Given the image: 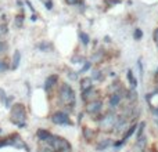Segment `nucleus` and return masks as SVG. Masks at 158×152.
Returning <instances> with one entry per match:
<instances>
[{
  "label": "nucleus",
  "instance_id": "obj_8",
  "mask_svg": "<svg viewBox=\"0 0 158 152\" xmlns=\"http://www.w3.org/2000/svg\"><path fill=\"white\" fill-rule=\"evenodd\" d=\"M57 82H58V76H57V75H50V76H47V79L44 80V83H43L44 91L49 93L50 90H53V87L57 84Z\"/></svg>",
  "mask_w": 158,
  "mask_h": 152
},
{
  "label": "nucleus",
  "instance_id": "obj_16",
  "mask_svg": "<svg viewBox=\"0 0 158 152\" xmlns=\"http://www.w3.org/2000/svg\"><path fill=\"white\" fill-rule=\"evenodd\" d=\"M126 78H128V80H129V83H131L132 89H136V87H137V80H136V78H135L133 72H132L131 69L126 72Z\"/></svg>",
  "mask_w": 158,
  "mask_h": 152
},
{
  "label": "nucleus",
  "instance_id": "obj_9",
  "mask_svg": "<svg viewBox=\"0 0 158 152\" xmlns=\"http://www.w3.org/2000/svg\"><path fill=\"white\" fill-rule=\"evenodd\" d=\"M121 101H122V94L119 93H115V94H111L110 95V100H108V105L111 109H115L117 106H119Z\"/></svg>",
  "mask_w": 158,
  "mask_h": 152
},
{
  "label": "nucleus",
  "instance_id": "obj_39",
  "mask_svg": "<svg viewBox=\"0 0 158 152\" xmlns=\"http://www.w3.org/2000/svg\"><path fill=\"white\" fill-rule=\"evenodd\" d=\"M0 133H2V129H0Z\"/></svg>",
  "mask_w": 158,
  "mask_h": 152
},
{
  "label": "nucleus",
  "instance_id": "obj_33",
  "mask_svg": "<svg viewBox=\"0 0 158 152\" xmlns=\"http://www.w3.org/2000/svg\"><path fill=\"white\" fill-rule=\"evenodd\" d=\"M68 76H69V79H71V80H77V79H78V74H77V72H71V71H69Z\"/></svg>",
  "mask_w": 158,
  "mask_h": 152
},
{
  "label": "nucleus",
  "instance_id": "obj_37",
  "mask_svg": "<svg viewBox=\"0 0 158 152\" xmlns=\"http://www.w3.org/2000/svg\"><path fill=\"white\" fill-rule=\"evenodd\" d=\"M31 19H32V21H36V19H38V15H36V14H32V17H31Z\"/></svg>",
  "mask_w": 158,
  "mask_h": 152
},
{
  "label": "nucleus",
  "instance_id": "obj_22",
  "mask_svg": "<svg viewBox=\"0 0 158 152\" xmlns=\"http://www.w3.org/2000/svg\"><path fill=\"white\" fill-rule=\"evenodd\" d=\"M103 57H104V53L103 51L94 53V54H93V57H92V61H93V62H96V61H97V62H100V61L103 60Z\"/></svg>",
  "mask_w": 158,
  "mask_h": 152
},
{
  "label": "nucleus",
  "instance_id": "obj_32",
  "mask_svg": "<svg viewBox=\"0 0 158 152\" xmlns=\"http://www.w3.org/2000/svg\"><path fill=\"white\" fill-rule=\"evenodd\" d=\"M81 2H82V0H65V3H67V4H69V6H77Z\"/></svg>",
  "mask_w": 158,
  "mask_h": 152
},
{
  "label": "nucleus",
  "instance_id": "obj_30",
  "mask_svg": "<svg viewBox=\"0 0 158 152\" xmlns=\"http://www.w3.org/2000/svg\"><path fill=\"white\" fill-rule=\"evenodd\" d=\"M13 101H14V97H13V95H10V97H8L7 98V101H6V104H4V105H6V108H11V106H13L14 105V104H13Z\"/></svg>",
  "mask_w": 158,
  "mask_h": 152
},
{
  "label": "nucleus",
  "instance_id": "obj_29",
  "mask_svg": "<svg viewBox=\"0 0 158 152\" xmlns=\"http://www.w3.org/2000/svg\"><path fill=\"white\" fill-rule=\"evenodd\" d=\"M7 98H8V95L6 94V91L3 89H0V101H2L3 104H6V101H7Z\"/></svg>",
  "mask_w": 158,
  "mask_h": 152
},
{
  "label": "nucleus",
  "instance_id": "obj_34",
  "mask_svg": "<svg viewBox=\"0 0 158 152\" xmlns=\"http://www.w3.org/2000/svg\"><path fill=\"white\" fill-rule=\"evenodd\" d=\"M104 2L108 3V4H111V6H114V4H119L121 0H104Z\"/></svg>",
  "mask_w": 158,
  "mask_h": 152
},
{
  "label": "nucleus",
  "instance_id": "obj_26",
  "mask_svg": "<svg viewBox=\"0 0 158 152\" xmlns=\"http://www.w3.org/2000/svg\"><path fill=\"white\" fill-rule=\"evenodd\" d=\"M42 3L44 4V7L47 8V10H53V7H54V4H53V0H40Z\"/></svg>",
  "mask_w": 158,
  "mask_h": 152
},
{
  "label": "nucleus",
  "instance_id": "obj_13",
  "mask_svg": "<svg viewBox=\"0 0 158 152\" xmlns=\"http://www.w3.org/2000/svg\"><path fill=\"white\" fill-rule=\"evenodd\" d=\"M82 133H83V137H85V140H86V141H92V140H94L96 134H97L94 130H93V129H90V127H83Z\"/></svg>",
  "mask_w": 158,
  "mask_h": 152
},
{
  "label": "nucleus",
  "instance_id": "obj_38",
  "mask_svg": "<svg viewBox=\"0 0 158 152\" xmlns=\"http://www.w3.org/2000/svg\"><path fill=\"white\" fill-rule=\"evenodd\" d=\"M157 93H158V84H157Z\"/></svg>",
  "mask_w": 158,
  "mask_h": 152
},
{
  "label": "nucleus",
  "instance_id": "obj_12",
  "mask_svg": "<svg viewBox=\"0 0 158 152\" xmlns=\"http://www.w3.org/2000/svg\"><path fill=\"white\" fill-rule=\"evenodd\" d=\"M19 62H21V53H19V50H15L13 54V60H11V69L15 71L19 66Z\"/></svg>",
  "mask_w": 158,
  "mask_h": 152
},
{
  "label": "nucleus",
  "instance_id": "obj_28",
  "mask_svg": "<svg viewBox=\"0 0 158 152\" xmlns=\"http://www.w3.org/2000/svg\"><path fill=\"white\" fill-rule=\"evenodd\" d=\"M7 145H11V142H10V137H7V138H0V148L7 147Z\"/></svg>",
  "mask_w": 158,
  "mask_h": 152
},
{
  "label": "nucleus",
  "instance_id": "obj_19",
  "mask_svg": "<svg viewBox=\"0 0 158 152\" xmlns=\"http://www.w3.org/2000/svg\"><path fill=\"white\" fill-rule=\"evenodd\" d=\"M92 79L93 80H97V82H103V79H104V75L101 74V71H93V75H92Z\"/></svg>",
  "mask_w": 158,
  "mask_h": 152
},
{
  "label": "nucleus",
  "instance_id": "obj_31",
  "mask_svg": "<svg viewBox=\"0 0 158 152\" xmlns=\"http://www.w3.org/2000/svg\"><path fill=\"white\" fill-rule=\"evenodd\" d=\"M7 49H8L7 43H6V42H2V40H0V53H4Z\"/></svg>",
  "mask_w": 158,
  "mask_h": 152
},
{
  "label": "nucleus",
  "instance_id": "obj_1",
  "mask_svg": "<svg viewBox=\"0 0 158 152\" xmlns=\"http://www.w3.org/2000/svg\"><path fill=\"white\" fill-rule=\"evenodd\" d=\"M10 120L18 127H24L27 120V109L24 104H14L10 108Z\"/></svg>",
  "mask_w": 158,
  "mask_h": 152
},
{
  "label": "nucleus",
  "instance_id": "obj_24",
  "mask_svg": "<svg viewBox=\"0 0 158 152\" xmlns=\"http://www.w3.org/2000/svg\"><path fill=\"white\" fill-rule=\"evenodd\" d=\"M133 38H135V40H142L143 30L139 29V28H136V29H135V32H133Z\"/></svg>",
  "mask_w": 158,
  "mask_h": 152
},
{
  "label": "nucleus",
  "instance_id": "obj_21",
  "mask_svg": "<svg viewBox=\"0 0 158 152\" xmlns=\"http://www.w3.org/2000/svg\"><path fill=\"white\" fill-rule=\"evenodd\" d=\"M7 33H8V26H7V24H0V39L4 38Z\"/></svg>",
  "mask_w": 158,
  "mask_h": 152
},
{
  "label": "nucleus",
  "instance_id": "obj_18",
  "mask_svg": "<svg viewBox=\"0 0 158 152\" xmlns=\"http://www.w3.org/2000/svg\"><path fill=\"white\" fill-rule=\"evenodd\" d=\"M79 39H81V42H82V44H85V46H87V44L90 43V38H89V35L87 33H85V32H79Z\"/></svg>",
  "mask_w": 158,
  "mask_h": 152
},
{
  "label": "nucleus",
  "instance_id": "obj_6",
  "mask_svg": "<svg viewBox=\"0 0 158 152\" xmlns=\"http://www.w3.org/2000/svg\"><path fill=\"white\" fill-rule=\"evenodd\" d=\"M101 108H103V102H101V100L92 101V102L86 104V112L89 115H93V116H97V115L101 112Z\"/></svg>",
  "mask_w": 158,
  "mask_h": 152
},
{
  "label": "nucleus",
  "instance_id": "obj_3",
  "mask_svg": "<svg viewBox=\"0 0 158 152\" xmlns=\"http://www.w3.org/2000/svg\"><path fill=\"white\" fill-rule=\"evenodd\" d=\"M118 118L119 116H117L112 111L107 112V114L100 119V122H98L100 130L101 131H114L115 126H117V122H118Z\"/></svg>",
  "mask_w": 158,
  "mask_h": 152
},
{
  "label": "nucleus",
  "instance_id": "obj_36",
  "mask_svg": "<svg viewBox=\"0 0 158 152\" xmlns=\"http://www.w3.org/2000/svg\"><path fill=\"white\" fill-rule=\"evenodd\" d=\"M154 42L158 44V28L156 29V32H154Z\"/></svg>",
  "mask_w": 158,
  "mask_h": 152
},
{
  "label": "nucleus",
  "instance_id": "obj_17",
  "mask_svg": "<svg viewBox=\"0 0 158 152\" xmlns=\"http://www.w3.org/2000/svg\"><path fill=\"white\" fill-rule=\"evenodd\" d=\"M136 129H137V125H132L131 127H129L128 130H126V133L123 134V137H122V141H125V142L128 141V140H129V137H131V136H133V133H135V131H136Z\"/></svg>",
  "mask_w": 158,
  "mask_h": 152
},
{
  "label": "nucleus",
  "instance_id": "obj_5",
  "mask_svg": "<svg viewBox=\"0 0 158 152\" xmlns=\"http://www.w3.org/2000/svg\"><path fill=\"white\" fill-rule=\"evenodd\" d=\"M82 100L86 104L92 102V101H97L98 100V90H96L94 87H90V89L82 91Z\"/></svg>",
  "mask_w": 158,
  "mask_h": 152
},
{
  "label": "nucleus",
  "instance_id": "obj_27",
  "mask_svg": "<svg viewBox=\"0 0 158 152\" xmlns=\"http://www.w3.org/2000/svg\"><path fill=\"white\" fill-rule=\"evenodd\" d=\"M90 66H92V62H90V61H86V62L83 64V66H82V69L79 71V74H85L86 71H89L90 69Z\"/></svg>",
  "mask_w": 158,
  "mask_h": 152
},
{
  "label": "nucleus",
  "instance_id": "obj_2",
  "mask_svg": "<svg viewBox=\"0 0 158 152\" xmlns=\"http://www.w3.org/2000/svg\"><path fill=\"white\" fill-rule=\"evenodd\" d=\"M58 95H60V101L63 105L68 106L69 109H72L75 106V104H77V95H75V91L72 90V87L68 83H64L60 87Z\"/></svg>",
  "mask_w": 158,
  "mask_h": 152
},
{
  "label": "nucleus",
  "instance_id": "obj_15",
  "mask_svg": "<svg viewBox=\"0 0 158 152\" xmlns=\"http://www.w3.org/2000/svg\"><path fill=\"white\" fill-rule=\"evenodd\" d=\"M93 79L92 78H83L81 80V90L82 91H85V90L90 89V87H93Z\"/></svg>",
  "mask_w": 158,
  "mask_h": 152
},
{
  "label": "nucleus",
  "instance_id": "obj_35",
  "mask_svg": "<svg viewBox=\"0 0 158 152\" xmlns=\"http://www.w3.org/2000/svg\"><path fill=\"white\" fill-rule=\"evenodd\" d=\"M25 4L28 6V7L31 8V11H32V14H35V8H33V6H32V3L29 2V0H27V2H25Z\"/></svg>",
  "mask_w": 158,
  "mask_h": 152
},
{
  "label": "nucleus",
  "instance_id": "obj_20",
  "mask_svg": "<svg viewBox=\"0 0 158 152\" xmlns=\"http://www.w3.org/2000/svg\"><path fill=\"white\" fill-rule=\"evenodd\" d=\"M24 19H25L24 14H18V15L15 17V26L17 28H21L22 25H24Z\"/></svg>",
  "mask_w": 158,
  "mask_h": 152
},
{
  "label": "nucleus",
  "instance_id": "obj_25",
  "mask_svg": "<svg viewBox=\"0 0 158 152\" xmlns=\"http://www.w3.org/2000/svg\"><path fill=\"white\" fill-rule=\"evenodd\" d=\"M8 68H11V65H10V64H7V62H6V61L0 60V74H2V72H6Z\"/></svg>",
  "mask_w": 158,
  "mask_h": 152
},
{
  "label": "nucleus",
  "instance_id": "obj_11",
  "mask_svg": "<svg viewBox=\"0 0 158 152\" xmlns=\"http://www.w3.org/2000/svg\"><path fill=\"white\" fill-rule=\"evenodd\" d=\"M36 49H38L39 51L50 53L54 50V46H53V43H50V42H40V43L36 44Z\"/></svg>",
  "mask_w": 158,
  "mask_h": 152
},
{
  "label": "nucleus",
  "instance_id": "obj_7",
  "mask_svg": "<svg viewBox=\"0 0 158 152\" xmlns=\"http://www.w3.org/2000/svg\"><path fill=\"white\" fill-rule=\"evenodd\" d=\"M10 142H11V145H13V147L19 148V150H25V151L29 152V148H28V145L25 144L24 140H22L21 137L18 136V134H11V136H10Z\"/></svg>",
  "mask_w": 158,
  "mask_h": 152
},
{
  "label": "nucleus",
  "instance_id": "obj_14",
  "mask_svg": "<svg viewBox=\"0 0 158 152\" xmlns=\"http://www.w3.org/2000/svg\"><path fill=\"white\" fill-rule=\"evenodd\" d=\"M110 145H111V141H110L108 138L100 140V141L97 142V145H96V150H97V151H106Z\"/></svg>",
  "mask_w": 158,
  "mask_h": 152
},
{
  "label": "nucleus",
  "instance_id": "obj_23",
  "mask_svg": "<svg viewBox=\"0 0 158 152\" xmlns=\"http://www.w3.org/2000/svg\"><path fill=\"white\" fill-rule=\"evenodd\" d=\"M144 127H146V123L142 122L137 125V138H140V137H143V131H144Z\"/></svg>",
  "mask_w": 158,
  "mask_h": 152
},
{
  "label": "nucleus",
  "instance_id": "obj_10",
  "mask_svg": "<svg viewBox=\"0 0 158 152\" xmlns=\"http://www.w3.org/2000/svg\"><path fill=\"white\" fill-rule=\"evenodd\" d=\"M53 134L50 133V131H47L46 129H39L38 131H36V137H38L39 140H40L42 142H44V144H46L47 141H49L50 140V137H52Z\"/></svg>",
  "mask_w": 158,
  "mask_h": 152
},
{
  "label": "nucleus",
  "instance_id": "obj_4",
  "mask_svg": "<svg viewBox=\"0 0 158 152\" xmlns=\"http://www.w3.org/2000/svg\"><path fill=\"white\" fill-rule=\"evenodd\" d=\"M52 122L57 126H72V122L69 119L68 114L64 111H57L52 115Z\"/></svg>",
  "mask_w": 158,
  "mask_h": 152
}]
</instances>
